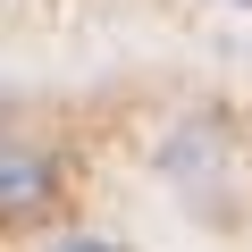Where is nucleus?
Instances as JSON below:
<instances>
[{
    "label": "nucleus",
    "mask_w": 252,
    "mask_h": 252,
    "mask_svg": "<svg viewBox=\"0 0 252 252\" xmlns=\"http://www.w3.org/2000/svg\"><path fill=\"white\" fill-rule=\"evenodd\" d=\"M235 9H252V0H235Z\"/></svg>",
    "instance_id": "nucleus-3"
},
{
    "label": "nucleus",
    "mask_w": 252,
    "mask_h": 252,
    "mask_svg": "<svg viewBox=\"0 0 252 252\" xmlns=\"http://www.w3.org/2000/svg\"><path fill=\"white\" fill-rule=\"evenodd\" d=\"M59 202V160L26 135H0V227H34Z\"/></svg>",
    "instance_id": "nucleus-1"
},
{
    "label": "nucleus",
    "mask_w": 252,
    "mask_h": 252,
    "mask_svg": "<svg viewBox=\"0 0 252 252\" xmlns=\"http://www.w3.org/2000/svg\"><path fill=\"white\" fill-rule=\"evenodd\" d=\"M51 252H118V244H109V235H59Z\"/></svg>",
    "instance_id": "nucleus-2"
}]
</instances>
